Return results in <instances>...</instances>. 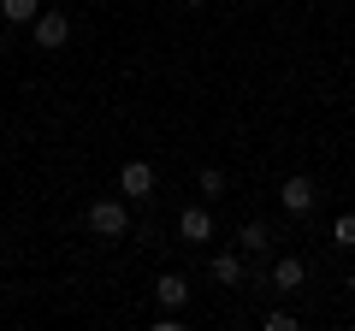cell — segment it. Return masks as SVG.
I'll use <instances>...</instances> for the list:
<instances>
[{
	"label": "cell",
	"mask_w": 355,
	"mask_h": 331,
	"mask_svg": "<svg viewBox=\"0 0 355 331\" xmlns=\"http://www.w3.org/2000/svg\"><path fill=\"white\" fill-rule=\"evenodd\" d=\"M83 225L95 231V237L113 242V237H125V231H130V207H125V202H113V195H101V202H89Z\"/></svg>",
	"instance_id": "1"
},
{
	"label": "cell",
	"mask_w": 355,
	"mask_h": 331,
	"mask_svg": "<svg viewBox=\"0 0 355 331\" xmlns=\"http://www.w3.org/2000/svg\"><path fill=\"white\" fill-rule=\"evenodd\" d=\"M30 36H36V48H42V53H60L65 42H71V18H65L60 6H42V12L30 18Z\"/></svg>",
	"instance_id": "2"
},
{
	"label": "cell",
	"mask_w": 355,
	"mask_h": 331,
	"mask_svg": "<svg viewBox=\"0 0 355 331\" xmlns=\"http://www.w3.org/2000/svg\"><path fill=\"white\" fill-rule=\"evenodd\" d=\"M279 202H284V213L308 219V213H314V202H320V190H314V178H302V172H296V178L279 184Z\"/></svg>",
	"instance_id": "3"
},
{
	"label": "cell",
	"mask_w": 355,
	"mask_h": 331,
	"mask_svg": "<svg viewBox=\"0 0 355 331\" xmlns=\"http://www.w3.org/2000/svg\"><path fill=\"white\" fill-rule=\"evenodd\" d=\"M119 195H137V202H148V195H154V166H148V160H130L125 172H119Z\"/></svg>",
	"instance_id": "4"
},
{
	"label": "cell",
	"mask_w": 355,
	"mask_h": 331,
	"mask_svg": "<svg viewBox=\"0 0 355 331\" xmlns=\"http://www.w3.org/2000/svg\"><path fill=\"white\" fill-rule=\"evenodd\" d=\"M178 237L184 242H214V213L207 207H184L178 213Z\"/></svg>",
	"instance_id": "5"
},
{
	"label": "cell",
	"mask_w": 355,
	"mask_h": 331,
	"mask_svg": "<svg viewBox=\"0 0 355 331\" xmlns=\"http://www.w3.org/2000/svg\"><path fill=\"white\" fill-rule=\"evenodd\" d=\"M154 302L178 314V307L190 302V278H184V272H160V278H154Z\"/></svg>",
	"instance_id": "6"
},
{
	"label": "cell",
	"mask_w": 355,
	"mask_h": 331,
	"mask_svg": "<svg viewBox=\"0 0 355 331\" xmlns=\"http://www.w3.org/2000/svg\"><path fill=\"white\" fill-rule=\"evenodd\" d=\"M302 278H308L302 255H284V260H272V272H266V284H272V290H302Z\"/></svg>",
	"instance_id": "7"
},
{
	"label": "cell",
	"mask_w": 355,
	"mask_h": 331,
	"mask_svg": "<svg viewBox=\"0 0 355 331\" xmlns=\"http://www.w3.org/2000/svg\"><path fill=\"white\" fill-rule=\"evenodd\" d=\"M207 278H214V284H225V290H237V284H243V255H237V249L214 255V260H207Z\"/></svg>",
	"instance_id": "8"
},
{
	"label": "cell",
	"mask_w": 355,
	"mask_h": 331,
	"mask_svg": "<svg viewBox=\"0 0 355 331\" xmlns=\"http://www.w3.org/2000/svg\"><path fill=\"white\" fill-rule=\"evenodd\" d=\"M266 242H272V225H266V219H243L237 225V249L243 255H261Z\"/></svg>",
	"instance_id": "9"
},
{
	"label": "cell",
	"mask_w": 355,
	"mask_h": 331,
	"mask_svg": "<svg viewBox=\"0 0 355 331\" xmlns=\"http://www.w3.org/2000/svg\"><path fill=\"white\" fill-rule=\"evenodd\" d=\"M36 12H42V0H0V18L6 24H30Z\"/></svg>",
	"instance_id": "10"
},
{
	"label": "cell",
	"mask_w": 355,
	"mask_h": 331,
	"mask_svg": "<svg viewBox=\"0 0 355 331\" xmlns=\"http://www.w3.org/2000/svg\"><path fill=\"white\" fill-rule=\"evenodd\" d=\"M331 242H338V249H355V207L331 219Z\"/></svg>",
	"instance_id": "11"
},
{
	"label": "cell",
	"mask_w": 355,
	"mask_h": 331,
	"mask_svg": "<svg viewBox=\"0 0 355 331\" xmlns=\"http://www.w3.org/2000/svg\"><path fill=\"white\" fill-rule=\"evenodd\" d=\"M202 195H225V172L219 166H202Z\"/></svg>",
	"instance_id": "12"
},
{
	"label": "cell",
	"mask_w": 355,
	"mask_h": 331,
	"mask_svg": "<svg viewBox=\"0 0 355 331\" xmlns=\"http://www.w3.org/2000/svg\"><path fill=\"white\" fill-rule=\"evenodd\" d=\"M261 325H266V331H291V325H296V314H291V307H272Z\"/></svg>",
	"instance_id": "13"
},
{
	"label": "cell",
	"mask_w": 355,
	"mask_h": 331,
	"mask_svg": "<svg viewBox=\"0 0 355 331\" xmlns=\"http://www.w3.org/2000/svg\"><path fill=\"white\" fill-rule=\"evenodd\" d=\"M343 290H349V296H355V272H349V278H343Z\"/></svg>",
	"instance_id": "14"
},
{
	"label": "cell",
	"mask_w": 355,
	"mask_h": 331,
	"mask_svg": "<svg viewBox=\"0 0 355 331\" xmlns=\"http://www.w3.org/2000/svg\"><path fill=\"white\" fill-rule=\"evenodd\" d=\"M184 6H202V0H184Z\"/></svg>",
	"instance_id": "15"
}]
</instances>
